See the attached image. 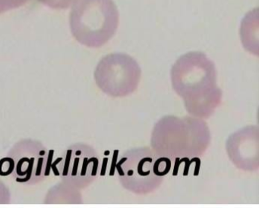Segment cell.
Wrapping results in <instances>:
<instances>
[{
	"label": "cell",
	"instance_id": "30bf717a",
	"mask_svg": "<svg viewBox=\"0 0 259 208\" xmlns=\"http://www.w3.org/2000/svg\"><path fill=\"white\" fill-rule=\"evenodd\" d=\"M10 200V192L8 188L0 182V203H7Z\"/></svg>",
	"mask_w": 259,
	"mask_h": 208
},
{
	"label": "cell",
	"instance_id": "7a4b0ae2",
	"mask_svg": "<svg viewBox=\"0 0 259 208\" xmlns=\"http://www.w3.org/2000/svg\"><path fill=\"white\" fill-rule=\"evenodd\" d=\"M210 132L203 118L165 115L151 133V149L159 156L180 162L198 159L210 145Z\"/></svg>",
	"mask_w": 259,
	"mask_h": 208
},
{
	"label": "cell",
	"instance_id": "3957f363",
	"mask_svg": "<svg viewBox=\"0 0 259 208\" xmlns=\"http://www.w3.org/2000/svg\"><path fill=\"white\" fill-rule=\"evenodd\" d=\"M142 69L134 58L122 53H110L97 65L95 79L98 88L112 97H124L137 89Z\"/></svg>",
	"mask_w": 259,
	"mask_h": 208
},
{
	"label": "cell",
	"instance_id": "52a82bcc",
	"mask_svg": "<svg viewBox=\"0 0 259 208\" xmlns=\"http://www.w3.org/2000/svg\"><path fill=\"white\" fill-rule=\"evenodd\" d=\"M229 159L235 167L245 172H254L259 167L258 126L250 124L229 136L226 141Z\"/></svg>",
	"mask_w": 259,
	"mask_h": 208
},
{
	"label": "cell",
	"instance_id": "8992f818",
	"mask_svg": "<svg viewBox=\"0 0 259 208\" xmlns=\"http://www.w3.org/2000/svg\"><path fill=\"white\" fill-rule=\"evenodd\" d=\"M8 156L13 160L12 174L19 183H40L51 173L52 158L49 150L39 141L22 140L15 144Z\"/></svg>",
	"mask_w": 259,
	"mask_h": 208
},
{
	"label": "cell",
	"instance_id": "9c48e42d",
	"mask_svg": "<svg viewBox=\"0 0 259 208\" xmlns=\"http://www.w3.org/2000/svg\"><path fill=\"white\" fill-rule=\"evenodd\" d=\"M13 173V160L11 158L7 157L0 160V175L3 176H9Z\"/></svg>",
	"mask_w": 259,
	"mask_h": 208
},
{
	"label": "cell",
	"instance_id": "ba28073f",
	"mask_svg": "<svg viewBox=\"0 0 259 208\" xmlns=\"http://www.w3.org/2000/svg\"><path fill=\"white\" fill-rule=\"evenodd\" d=\"M171 160L164 156H159L154 162V171L157 176L165 177L171 170Z\"/></svg>",
	"mask_w": 259,
	"mask_h": 208
},
{
	"label": "cell",
	"instance_id": "5b68a950",
	"mask_svg": "<svg viewBox=\"0 0 259 208\" xmlns=\"http://www.w3.org/2000/svg\"><path fill=\"white\" fill-rule=\"evenodd\" d=\"M55 162L60 177L77 188L89 186L98 177L101 167V159L96 150L84 143L68 147Z\"/></svg>",
	"mask_w": 259,
	"mask_h": 208
},
{
	"label": "cell",
	"instance_id": "6da1fadb",
	"mask_svg": "<svg viewBox=\"0 0 259 208\" xmlns=\"http://www.w3.org/2000/svg\"><path fill=\"white\" fill-rule=\"evenodd\" d=\"M170 77L172 89L192 116L209 118L221 104L216 68L205 53L192 51L180 56L171 68Z\"/></svg>",
	"mask_w": 259,
	"mask_h": 208
},
{
	"label": "cell",
	"instance_id": "277c9868",
	"mask_svg": "<svg viewBox=\"0 0 259 208\" xmlns=\"http://www.w3.org/2000/svg\"><path fill=\"white\" fill-rule=\"evenodd\" d=\"M157 157L158 155L148 147L125 151L116 165L122 187L136 194H149L157 190L164 179L154 173V162Z\"/></svg>",
	"mask_w": 259,
	"mask_h": 208
}]
</instances>
